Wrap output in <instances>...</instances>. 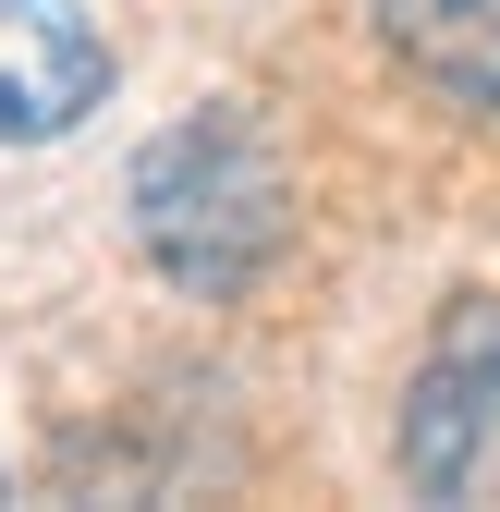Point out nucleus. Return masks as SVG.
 I'll use <instances>...</instances> for the list:
<instances>
[{
    "label": "nucleus",
    "mask_w": 500,
    "mask_h": 512,
    "mask_svg": "<svg viewBox=\"0 0 500 512\" xmlns=\"http://www.w3.org/2000/svg\"><path fill=\"white\" fill-rule=\"evenodd\" d=\"M122 208H135V244L147 269L183 281V293H244L269 269V244L293 220V183H281V147L257 135V110H183L171 135L135 147V183H122Z\"/></svg>",
    "instance_id": "obj_1"
},
{
    "label": "nucleus",
    "mask_w": 500,
    "mask_h": 512,
    "mask_svg": "<svg viewBox=\"0 0 500 512\" xmlns=\"http://www.w3.org/2000/svg\"><path fill=\"white\" fill-rule=\"evenodd\" d=\"M403 476L427 500L500 488V305H464L440 330V354H427L415 403H403Z\"/></svg>",
    "instance_id": "obj_2"
},
{
    "label": "nucleus",
    "mask_w": 500,
    "mask_h": 512,
    "mask_svg": "<svg viewBox=\"0 0 500 512\" xmlns=\"http://www.w3.org/2000/svg\"><path fill=\"white\" fill-rule=\"evenodd\" d=\"M110 98L86 0H0V147H49Z\"/></svg>",
    "instance_id": "obj_3"
},
{
    "label": "nucleus",
    "mask_w": 500,
    "mask_h": 512,
    "mask_svg": "<svg viewBox=\"0 0 500 512\" xmlns=\"http://www.w3.org/2000/svg\"><path fill=\"white\" fill-rule=\"evenodd\" d=\"M366 13L440 98L500 110V0H366Z\"/></svg>",
    "instance_id": "obj_4"
}]
</instances>
